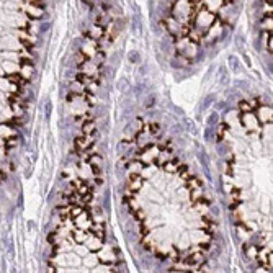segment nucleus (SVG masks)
Segmentation results:
<instances>
[{"label": "nucleus", "mask_w": 273, "mask_h": 273, "mask_svg": "<svg viewBox=\"0 0 273 273\" xmlns=\"http://www.w3.org/2000/svg\"><path fill=\"white\" fill-rule=\"evenodd\" d=\"M3 67H5L7 72H15V70L18 69V67H17V64H13V62H10V64H8V62H5V64H3Z\"/></svg>", "instance_id": "1"}, {"label": "nucleus", "mask_w": 273, "mask_h": 273, "mask_svg": "<svg viewBox=\"0 0 273 273\" xmlns=\"http://www.w3.org/2000/svg\"><path fill=\"white\" fill-rule=\"evenodd\" d=\"M0 134H2V136H10L12 131H10V129H7V128H0Z\"/></svg>", "instance_id": "2"}, {"label": "nucleus", "mask_w": 273, "mask_h": 273, "mask_svg": "<svg viewBox=\"0 0 273 273\" xmlns=\"http://www.w3.org/2000/svg\"><path fill=\"white\" fill-rule=\"evenodd\" d=\"M3 56H5V57H10V59H13V61L17 59V54H15V53H5Z\"/></svg>", "instance_id": "3"}, {"label": "nucleus", "mask_w": 273, "mask_h": 273, "mask_svg": "<svg viewBox=\"0 0 273 273\" xmlns=\"http://www.w3.org/2000/svg\"><path fill=\"white\" fill-rule=\"evenodd\" d=\"M0 157H2V150H0Z\"/></svg>", "instance_id": "4"}]
</instances>
